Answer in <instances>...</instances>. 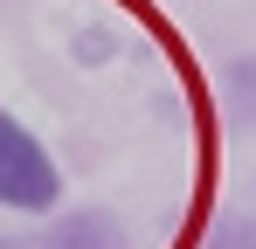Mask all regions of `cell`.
Here are the masks:
<instances>
[{
	"instance_id": "3",
	"label": "cell",
	"mask_w": 256,
	"mask_h": 249,
	"mask_svg": "<svg viewBox=\"0 0 256 249\" xmlns=\"http://www.w3.org/2000/svg\"><path fill=\"white\" fill-rule=\"evenodd\" d=\"M222 90H228L236 118H242V124H256V48L228 56V70H222Z\"/></svg>"
},
{
	"instance_id": "5",
	"label": "cell",
	"mask_w": 256,
	"mask_h": 249,
	"mask_svg": "<svg viewBox=\"0 0 256 249\" xmlns=\"http://www.w3.org/2000/svg\"><path fill=\"white\" fill-rule=\"evenodd\" d=\"M76 62H84V70L111 62V28H84V35H76Z\"/></svg>"
},
{
	"instance_id": "1",
	"label": "cell",
	"mask_w": 256,
	"mask_h": 249,
	"mask_svg": "<svg viewBox=\"0 0 256 249\" xmlns=\"http://www.w3.org/2000/svg\"><path fill=\"white\" fill-rule=\"evenodd\" d=\"M0 208H14V214H56L62 208V173L48 160V146L7 111H0Z\"/></svg>"
},
{
	"instance_id": "6",
	"label": "cell",
	"mask_w": 256,
	"mask_h": 249,
	"mask_svg": "<svg viewBox=\"0 0 256 249\" xmlns=\"http://www.w3.org/2000/svg\"><path fill=\"white\" fill-rule=\"evenodd\" d=\"M0 249H35V242H28L21 228H0Z\"/></svg>"
},
{
	"instance_id": "2",
	"label": "cell",
	"mask_w": 256,
	"mask_h": 249,
	"mask_svg": "<svg viewBox=\"0 0 256 249\" xmlns=\"http://www.w3.org/2000/svg\"><path fill=\"white\" fill-rule=\"evenodd\" d=\"M35 249H132V242H125V228H118L111 208H62L35 236Z\"/></svg>"
},
{
	"instance_id": "4",
	"label": "cell",
	"mask_w": 256,
	"mask_h": 249,
	"mask_svg": "<svg viewBox=\"0 0 256 249\" xmlns=\"http://www.w3.org/2000/svg\"><path fill=\"white\" fill-rule=\"evenodd\" d=\"M214 249H256V201H236L222 208V222H214Z\"/></svg>"
}]
</instances>
